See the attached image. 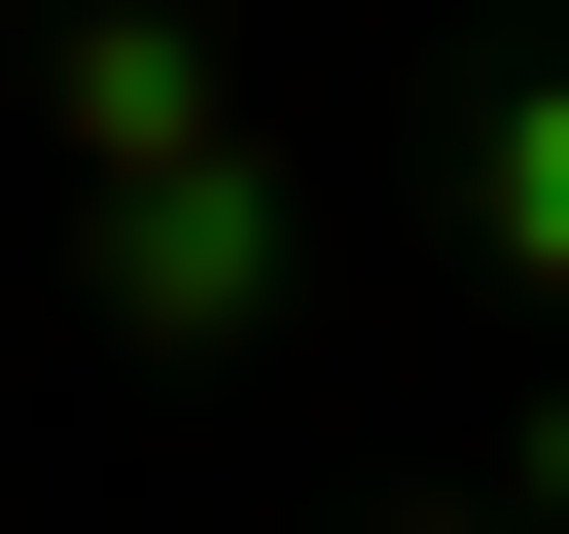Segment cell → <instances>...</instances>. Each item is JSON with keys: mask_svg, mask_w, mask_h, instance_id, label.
<instances>
[{"mask_svg": "<svg viewBox=\"0 0 569 534\" xmlns=\"http://www.w3.org/2000/svg\"><path fill=\"white\" fill-rule=\"evenodd\" d=\"M498 249H569V107H498Z\"/></svg>", "mask_w": 569, "mask_h": 534, "instance_id": "1", "label": "cell"}]
</instances>
